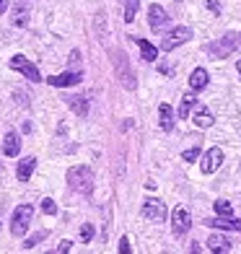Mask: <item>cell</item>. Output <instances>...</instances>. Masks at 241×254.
Segmentation results:
<instances>
[{"mask_svg":"<svg viewBox=\"0 0 241 254\" xmlns=\"http://www.w3.org/2000/svg\"><path fill=\"white\" fill-rule=\"evenodd\" d=\"M67 184L78 194H91V190H94V171L88 166H73L67 171Z\"/></svg>","mask_w":241,"mask_h":254,"instance_id":"cell-1","label":"cell"},{"mask_svg":"<svg viewBox=\"0 0 241 254\" xmlns=\"http://www.w3.org/2000/svg\"><path fill=\"white\" fill-rule=\"evenodd\" d=\"M31 215H34L31 205H18L13 210V218H10V234H13V236H24L29 223H31Z\"/></svg>","mask_w":241,"mask_h":254,"instance_id":"cell-2","label":"cell"},{"mask_svg":"<svg viewBox=\"0 0 241 254\" xmlns=\"http://www.w3.org/2000/svg\"><path fill=\"white\" fill-rule=\"evenodd\" d=\"M192 39V31L187 26H177V29H171L164 39H161V50L164 52H171V50H177L179 44H184Z\"/></svg>","mask_w":241,"mask_h":254,"instance_id":"cell-3","label":"cell"},{"mask_svg":"<svg viewBox=\"0 0 241 254\" xmlns=\"http://www.w3.org/2000/svg\"><path fill=\"white\" fill-rule=\"evenodd\" d=\"M10 67H13V70H21L24 73L29 80H34V83H39L42 80V73H39V67L34 65L31 60H26L24 55H16V57H10V63H8Z\"/></svg>","mask_w":241,"mask_h":254,"instance_id":"cell-4","label":"cell"},{"mask_svg":"<svg viewBox=\"0 0 241 254\" xmlns=\"http://www.w3.org/2000/svg\"><path fill=\"white\" fill-rule=\"evenodd\" d=\"M236 44H239L236 34H226V37H221L218 42H210V44H208V52H210L213 57H228V55L236 50Z\"/></svg>","mask_w":241,"mask_h":254,"instance_id":"cell-5","label":"cell"},{"mask_svg":"<svg viewBox=\"0 0 241 254\" xmlns=\"http://www.w3.org/2000/svg\"><path fill=\"white\" fill-rule=\"evenodd\" d=\"M114 65H117V75L120 80L124 83V88H135V73H132V67L127 63V55H122V52H114Z\"/></svg>","mask_w":241,"mask_h":254,"instance_id":"cell-6","label":"cell"},{"mask_svg":"<svg viewBox=\"0 0 241 254\" xmlns=\"http://www.w3.org/2000/svg\"><path fill=\"white\" fill-rule=\"evenodd\" d=\"M143 215L148 218V221H153V223H164L166 221V205L161 202L158 197H148L143 202Z\"/></svg>","mask_w":241,"mask_h":254,"instance_id":"cell-7","label":"cell"},{"mask_svg":"<svg viewBox=\"0 0 241 254\" xmlns=\"http://www.w3.org/2000/svg\"><path fill=\"white\" fill-rule=\"evenodd\" d=\"M189 226H192V218H189V210L184 205H179L174 213H171V228H174V234L177 236H184L187 231H189Z\"/></svg>","mask_w":241,"mask_h":254,"instance_id":"cell-8","label":"cell"},{"mask_svg":"<svg viewBox=\"0 0 241 254\" xmlns=\"http://www.w3.org/2000/svg\"><path fill=\"white\" fill-rule=\"evenodd\" d=\"M221 164H223V151L221 148H210V151L205 153L200 169H202V174H213V171L221 169Z\"/></svg>","mask_w":241,"mask_h":254,"instance_id":"cell-9","label":"cell"},{"mask_svg":"<svg viewBox=\"0 0 241 254\" xmlns=\"http://www.w3.org/2000/svg\"><path fill=\"white\" fill-rule=\"evenodd\" d=\"M83 80V70H70V73H62V75H50L47 83L57 86V88H65V86H78Z\"/></svg>","mask_w":241,"mask_h":254,"instance_id":"cell-10","label":"cell"},{"mask_svg":"<svg viewBox=\"0 0 241 254\" xmlns=\"http://www.w3.org/2000/svg\"><path fill=\"white\" fill-rule=\"evenodd\" d=\"M148 24H151L153 31H161L166 24H169V16H166V10L161 8L158 3H153L151 8H148Z\"/></svg>","mask_w":241,"mask_h":254,"instance_id":"cell-11","label":"cell"},{"mask_svg":"<svg viewBox=\"0 0 241 254\" xmlns=\"http://www.w3.org/2000/svg\"><path fill=\"white\" fill-rule=\"evenodd\" d=\"M34 169H37V158H34V156L21 158V161H18V169H16L18 182H29V179H31V174H34Z\"/></svg>","mask_w":241,"mask_h":254,"instance_id":"cell-12","label":"cell"},{"mask_svg":"<svg viewBox=\"0 0 241 254\" xmlns=\"http://www.w3.org/2000/svg\"><path fill=\"white\" fill-rule=\"evenodd\" d=\"M208 80H210L208 70H205V67H197V70H192V75H189V88L192 91H202L205 86H208Z\"/></svg>","mask_w":241,"mask_h":254,"instance_id":"cell-13","label":"cell"},{"mask_svg":"<svg viewBox=\"0 0 241 254\" xmlns=\"http://www.w3.org/2000/svg\"><path fill=\"white\" fill-rule=\"evenodd\" d=\"M208 226H213V228H226V231H241V221H236V218H231V215L213 218V221H208Z\"/></svg>","mask_w":241,"mask_h":254,"instance_id":"cell-14","label":"cell"},{"mask_svg":"<svg viewBox=\"0 0 241 254\" xmlns=\"http://www.w3.org/2000/svg\"><path fill=\"white\" fill-rule=\"evenodd\" d=\"M208 249H210V252H215V254H226V252H231V241H228L226 236L213 234V236L208 239Z\"/></svg>","mask_w":241,"mask_h":254,"instance_id":"cell-15","label":"cell"},{"mask_svg":"<svg viewBox=\"0 0 241 254\" xmlns=\"http://www.w3.org/2000/svg\"><path fill=\"white\" fill-rule=\"evenodd\" d=\"M158 114H161V130H166V132L174 130V109H171L169 104H161Z\"/></svg>","mask_w":241,"mask_h":254,"instance_id":"cell-16","label":"cell"},{"mask_svg":"<svg viewBox=\"0 0 241 254\" xmlns=\"http://www.w3.org/2000/svg\"><path fill=\"white\" fill-rule=\"evenodd\" d=\"M3 153H5V156H18V153H21V140H18V135H16V132H5Z\"/></svg>","mask_w":241,"mask_h":254,"instance_id":"cell-17","label":"cell"},{"mask_svg":"<svg viewBox=\"0 0 241 254\" xmlns=\"http://www.w3.org/2000/svg\"><path fill=\"white\" fill-rule=\"evenodd\" d=\"M65 101L70 104V109L78 114V117H86V114H88V101L83 96H67Z\"/></svg>","mask_w":241,"mask_h":254,"instance_id":"cell-18","label":"cell"},{"mask_svg":"<svg viewBox=\"0 0 241 254\" xmlns=\"http://www.w3.org/2000/svg\"><path fill=\"white\" fill-rule=\"evenodd\" d=\"M135 42H137V47H140V52H143V60L153 63L156 57H158V50L153 47L151 42H145V39H140V37H135Z\"/></svg>","mask_w":241,"mask_h":254,"instance_id":"cell-19","label":"cell"},{"mask_svg":"<svg viewBox=\"0 0 241 254\" xmlns=\"http://www.w3.org/2000/svg\"><path fill=\"white\" fill-rule=\"evenodd\" d=\"M26 21H29V8L16 5L13 8V16H10V24H13V26H26Z\"/></svg>","mask_w":241,"mask_h":254,"instance_id":"cell-20","label":"cell"},{"mask_svg":"<svg viewBox=\"0 0 241 254\" xmlns=\"http://www.w3.org/2000/svg\"><path fill=\"white\" fill-rule=\"evenodd\" d=\"M137 8H140V0H124V21H127V24L135 21Z\"/></svg>","mask_w":241,"mask_h":254,"instance_id":"cell-21","label":"cell"},{"mask_svg":"<svg viewBox=\"0 0 241 254\" xmlns=\"http://www.w3.org/2000/svg\"><path fill=\"white\" fill-rule=\"evenodd\" d=\"M194 104H197V99H194L192 94H187L184 99H181V107H179V117H181V120H187V117H189V112H192Z\"/></svg>","mask_w":241,"mask_h":254,"instance_id":"cell-22","label":"cell"},{"mask_svg":"<svg viewBox=\"0 0 241 254\" xmlns=\"http://www.w3.org/2000/svg\"><path fill=\"white\" fill-rule=\"evenodd\" d=\"M194 125L197 127H210L213 125V114L208 109H197V114H194Z\"/></svg>","mask_w":241,"mask_h":254,"instance_id":"cell-23","label":"cell"},{"mask_svg":"<svg viewBox=\"0 0 241 254\" xmlns=\"http://www.w3.org/2000/svg\"><path fill=\"white\" fill-rule=\"evenodd\" d=\"M44 239H47V231H37L34 236H29V239L24 241V249H34V247H37L39 241H44Z\"/></svg>","mask_w":241,"mask_h":254,"instance_id":"cell-24","label":"cell"},{"mask_svg":"<svg viewBox=\"0 0 241 254\" xmlns=\"http://www.w3.org/2000/svg\"><path fill=\"white\" fill-rule=\"evenodd\" d=\"M215 213L218 215H234V205L228 202V200H218L215 202Z\"/></svg>","mask_w":241,"mask_h":254,"instance_id":"cell-25","label":"cell"},{"mask_svg":"<svg viewBox=\"0 0 241 254\" xmlns=\"http://www.w3.org/2000/svg\"><path fill=\"white\" fill-rule=\"evenodd\" d=\"M80 239H83V244H88V241L94 239V226H91V223L80 226Z\"/></svg>","mask_w":241,"mask_h":254,"instance_id":"cell-26","label":"cell"},{"mask_svg":"<svg viewBox=\"0 0 241 254\" xmlns=\"http://www.w3.org/2000/svg\"><path fill=\"white\" fill-rule=\"evenodd\" d=\"M197 156H200V143H194V145L189 148V151H184V153H181V158H184V161H194Z\"/></svg>","mask_w":241,"mask_h":254,"instance_id":"cell-27","label":"cell"},{"mask_svg":"<svg viewBox=\"0 0 241 254\" xmlns=\"http://www.w3.org/2000/svg\"><path fill=\"white\" fill-rule=\"evenodd\" d=\"M42 210L47 213V215H55V213H57V205H55V200H50V197H47V200H42Z\"/></svg>","mask_w":241,"mask_h":254,"instance_id":"cell-28","label":"cell"},{"mask_svg":"<svg viewBox=\"0 0 241 254\" xmlns=\"http://www.w3.org/2000/svg\"><path fill=\"white\" fill-rule=\"evenodd\" d=\"M70 67H73V70H83V67H80V52L78 50L70 52Z\"/></svg>","mask_w":241,"mask_h":254,"instance_id":"cell-29","label":"cell"},{"mask_svg":"<svg viewBox=\"0 0 241 254\" xmlns=\"http://www.w3.org/2000/svg\"><path fill=\"white\" fill-rule=\"evenodd\" d=\"M117 249H120V254H127V252H130V241H127V239H122Z\"/></svg>","mask_w":241,"mask_h":254,"instance_id":"cell-30","label":"cell"},{"mask_svg":"<svg viewBox=\"0 0 241 254\" xmlns=\"http://www.w3.org/2000/svg\"><path fill=\"white\" fill-rule=\"evenodd\" d=\"M208 8L213 10V13H215V16H218V13H221V5H218V3H215V0H208Z\"/></svg>","mask_w":241,"mask_h":254,"instance_id":"cell-31","label":"cell"},{"mask_svg":"<svg viewBox=\"0 0 241 254\" xmlns=\"http://www.w3.org/2000/svg\"><path fill=\"white\" fill-rule=\"evenodd\" d=\"M57 252H70V241H62V244L57 247Z\"/></svg>","mask_w":241,"mask_h":254,"instance_id":"cell-32","label":"cell"},{"mask_svg":"<svg viewBox=\"0 0 241 254\" xmlns=\"http://www.w3.org/2000/svg\"><path fill=\"white\" fill-rule=\"evenodd\" d=\"M5 8H8V0H0V13H3Z\"/></svg>","mask_w":241,"mask_h":254,"instance_id":"cell-33","label":"cell"},{"mask_svg":"<svg viewBox=\"0 0 241 254\" xmlns=\"http://www.w3.org/2000/svg\"><path fill=\"white\" fill-rule=\"evenodd\" d=\"M236 70H239V75H241V60H239V65H236Z\"/></svg>","mask_w":241,"mask_h":254,"instance_id":"cell-34","label":"cell"},{"mask_svg":"<svg viewBox=\"0 0 241 254\" xmlns=\"http://www.w3.org/2000/svg\"><path fill=\"white\" fill-rule=\"evenodd\" d=\"M0 171H3V166H0Z\"/></svg>","mask_w":241,"mask_h":254,"instance_id":"cell-35","label":"cell"}]
</instances>
